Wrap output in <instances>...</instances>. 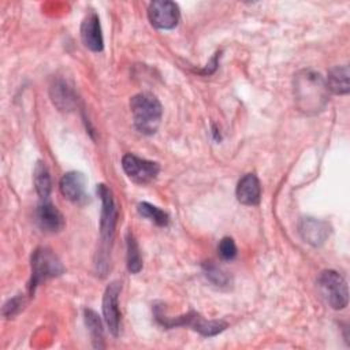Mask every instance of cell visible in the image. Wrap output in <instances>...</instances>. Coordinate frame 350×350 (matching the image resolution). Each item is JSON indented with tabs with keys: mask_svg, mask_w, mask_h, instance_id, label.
<instances>
[{
	"mask_svg": "<svg viewBox=\"0 0 350 350\" xmlns=\"http://www.w3.org/2000/svg\"><path fill=\"white\" fill-rule=\"evenodd\" d=\"M96 191L101 200V216H100V246L96 253V271L100 276H105L109 267L111 247L115 234V226L118 220V208L112 191L107 185L100 183Z\"/></svg>",
	"mask_w": 350,
	"mask_h": 350,
	"instance_id": "obj_1",
	"label": "cell"
},
{
	"mask_svg": "<svg viewBox=\"0 0 350 350\" xmlns=\"http://www.w3.org/2000/svg\"><path fill=\"white\" fill-rule=\"evenodd\" d=\"M294 100L299 111L317 113L328 103V89L323 77L313 70H301L293 79Z\"/></svg>",
	"mask_w": 350,
	"mask_h": 350,
	"instance_id": "obj_2",
	"label": "cell"
},
{
	"mask_svg": "<svg viewBox=\"0 0 350 350\" xmlns=\"http://www.w3.org/2000/svg\"><path fill=\"white\" fill-rule=\"evenodd\" d=\"M153 314L156 321L164 328H174V327H190L196 332L201 334L202 336H215L223 332L228 324L224 320H208L204 319L196 310H189L185 314L170 317L163 312V306L154 304Z\"/></svg>",
	"mask_w": 350,
	"mask_h": 350,
	"instance_id": "obj_3",
	"label": "cell"
},
{
	"mask_svg": "<svg viewBox=\"0 0 350 350\" xmlns=\"http://www.w3.org/2000/svg\"><path fill=\"white\" fill-rule=\"evenodd\" d=\"M130 109L134 126L142 134H154L160 126L163 107L152 93H138L130 100Z\"/></svg>",
	"mask_w": 350,
	"mask_h": 350,
	"instance_id": "obj_4",
	"label": "cell"
},
{
	"mask_svg": "<svg viewBox=\"0 0 350 350\" xmlns=\"http://www.w3.org/2000/svg\"><path fill=\"white\" fill-rule=\"evenodd\" d=\"M30 269L31 276L29 280V293L31 295L40 283L52 278H57L66 271L59 257L45 246H40L31 253Z\"/></svg>",
	"mask_w": 350,
	"mask_h": 350,
	"instance_id": "obj_5",
	"label": "cell"
},
{
	"mask_svg": "<svg viewBox=\"0 0 350 350\" xmlns=\"http://www.w3.org/2000/svg\"><path fill=\"white\" fill-rule=\"evenodd\" d=\"M317 288L324 301L335 310H342L349 304V290L345 278L334 271L325 269L317 278Z\"/></svg>",
	"mask_w": 350,
	"mask_h": 350,
	"instance_id": "obj_6",
	"label": "cell"
},
{
	"mask_svg": "<svg viewBox=\"0 0 350 350\" xmlns=\"http://www.w3.org/2000/svg\"><path fill=\"white\" fill-rule=\"evenodd\" d=\"M122 167L126 175L135 183L146 185L152 182L160 172V165L156 161L141 159L133 153H126L122 157Z\"/></svg>",
	"mask_w": 350,
	"mask_h": 350,
	"instance_id": "obj_7",
	"label": "cell"
},
{
	"mask_svg": "<svg viewBox=\"0 0 350 350\" xmlns=\"http://www.w3.org/2000/svg\"><path fill=\"white\" fill-rule=\"evenodd\" d=\"M179 7L176 3L170 0H156L148 7V18L156 29L170 30L174 29L179 22Z\"/></svg>",
	"mask_w": 350,
	"mask_h": 350,
	"instance_id": "obj_8",
	"label": "cell"
},
{
	"mask_svg": "<svg viewBox=\"0 0 350 350\" xmlns=\"http://www.w3.org/2000/svg\"><path fill=\"white\" fill-rule=\"evenodd\" d=\"M120 290H122V284L118 280H115L107 286L103 295L104 321L113 336L119 335V327H120V310H119V302H118Z\"/></svg>",
	"mask_w": 350,
	"mask_h": 350,
	"instance_id": "obj_9",
	"label": "cell"
},
{
	"mask_svg": "<svg viewBox=\"0 0 350 350\" xmlns=\"http://www.w3.org/2000/svg\"><path fill=\"white\" fill-rule=\"evenodd\" d=\"M36 221L38 227L49 234L59 232L66 226V219L62 212L49 201L44 200L36 209Z\"/></svg>",
	"mask_w": 350,
	"mask_h": 350,
	"instance_id": "obj_10",
	"label": "cell"
},
{
	"mask_svg": "<svg viewBox=\"0 0 350 350\" xmlns=\"http://www.w3.org/2000/svg\"><path fill=\"white\" fill-rule=\"evenodd\" d=\"M298 228L302 239L314 247L324 245L331 234L329 224L324 220H319L314 217H304L299 221Z\"/></svg>",
	"mask_w": 350,
	"mask_h": 350,
	"instance_id": "obj_11",
	"label": "cell"
},
{
	"mask_svg": "<svg viewBox=\"0 0 350 350\" xmlns=\"http://www.w3.org/2000/svg\"><path fill=\"white\" fill-rule=\"evenodd\" d=\"M62 194L72 201L82 202L86 200V178L79 171H68L66 172L59 183Z\"/></svg>",
	"mask_w": 350,
	"mask_h": 350,
	"instance_id": "obj_12",
	"label": "cell"
},
{
	"mask_svg": "<svg viewBox=\"0 0 350 350\" xmlns=\"http://www.w3.org/2000/svg\"><path fill=\"white\" fill-rule=\"evenodd\" d=\"M81 40L83 45L93 51L100 52L104 48V40L101 34L100 19L96 12H90L81 23Z\"/></svg>",
	"mask_w": 350,
	"mask_h": 350,
	"instance_id": "obj_13",
	"label": "cell"
},
{
	"mask_svg": "<svg viewBox=\"0 0 350 350\" xmlns=\"http://www.w3.org/2000/svg\"><path fill=\"white\" fill-rule=\"evenodd\" d=\"M237 200L243 205H257L261 198V186L256 174L243 175L237 185Z\"/></svg>",
	"mask_w": 350,
	"mask_h": 350,
	"instance_id": "obj_14",
	"label": "cell"
},
{
	"mask_svg": "<svg viewBox=\"0 0 350 350\" xmlns=\"http://www.w3.org/2000/svg\"><path fill=\"white\" fill-rule=\"evenodd\" d=\"M325 85L328 92H332L334 94H347L350 90L349 67L346 64L332 67L328 71Z\"/></svg>",
	"mask_w": 350,
	"mask_h": 350,
	"instance_id": "obj_15",
	"label": "cell"
},
{
	"mask_svg": "<svg viewBox=\"0 0 350 350\" xmlns=\"http://www.w3.org/2000/svg\"><path fill=\"white\" fill-rule=\"evenodd\" d=\"M51 97L53 104L62 111H70L75 105V94L63 79H57L51 86Z\"/></svg>",
	"mask_w": 350,
	"mask_h": 350,
	"instance_id": "obj_16",
	"label": "cell"
},
{
	"mask_svg": "<svg viewBox=\"0 0 350 350\" xmlns=\"http://www.w3.org/2000/svg\"><path fill=\"white\" fill-rule=\"evenodd\" d=\"M83 319L85 324L89 329V334L92 336L93 346L96 349H103L104 347V328H103V321L100 316L89 308L83 309Z\"/></svg>",
	"mask_w": 350,
	"mask_h": 350,
	"instance_id": "obj_17",
	"label": "cell"
},
{
	"mask_svg": "<svg viewBox=\"0 0 350 350\" xmlns=\"http://www.w3.org/2000/svg\"><path fill=\"white\" fill-rule=\"evenodd\" d=\"M33 183H34L36 191L40 196V198L46 200L52 190V180H51L49 170L45 165V163L37 161L34 171H33Z\"/></svg>",
	"mask_w": 350,
	"mask_h": 350,
	"instance_id": "obj_18",
	"label": "cell"
},
{
	"mask_svg": "<svg viewBox=\"0 0 350 350\" xmlns=\"http://www.w3.org/2000/svg\"><path fill=\"white\" fill-rule=\"evenodd\" d=\"M126 261L127 269L130 273H138L142 269V257L139 252V246L131 234V231L126 235Z\"/></svg>",
	"mask_w": 350,
	"mask_h": 350,
	"instance_id": "obj_19",
	"label": "cell"
},
{
	"mask_svg": "<svg viewBox=\"0 0 350 350\" xmlns=\"http://www.w3.org/2000/svg\"><path fill=\"white\" fill-rule=\"evenodd\" d=\"M202 271L206 279L217 287H226L231 283V278L227 271H224L220 265L215 264L213 261L202 262Z\"/></svg>",
	"mask_w": 350,
	"mask_h": 350,
	"instance_id": "obj_20",
	"label": "cell"
},
{
	"mask_svg": "<svg viewBox=\"0 0 350 350\" xmlns=\"http://www.w3.org/2000/svg\"><path fill=\"white\" fill-rule=\"evenodd\" d=\"M137 211L142 217L150 220L156 226L165 227L170 221V216H168L167 212H164L163 209H160V208H157V206H154L149 202H139L137 205Z\"/></svg>",
	"mask_w": 350,
	"mask_h": 350,
	"instance_id": "obj_21",
	"label": "cell"
},
{
	"mask_svg": "<svg viewBox=\"0 0 350 350\" xmlns=\"http://www.w3.org/2000/svg\"><path fill=\"white\" fill-rule=\"evenodd\" d=\"M23 306H25V297L21 295V294H18V295L10 298V299L4 304L3 310H1V312H3V316L7 317V319L14 317L15 314H18V313L23 309Z\"/></svg>",
	"mask_w": 350,
	"mask_h": 350,
	"instance_id": "obj_22",
	"label": "cell"
},
{
	"mask_svg": "<svg viewBox=\"0 0 350 350\" xmlns=\"http://www.w3.org/2000/svg\"><path fill=\"white\" fill-rule=\"evenodd\" d=\"M217 250H219V254L223 260H232L235 258L237 256V246H235V242L232 238L230 237H224L220 242H219V246H217Z\"/></svg>",
	"mask_w": 350,
	"mask_h": 350,
	"instance_id": "obj_23",
	"label": "cell"
}]
</instances>
